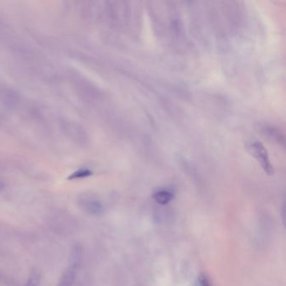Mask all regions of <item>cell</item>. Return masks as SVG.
Wrapping results in <instances>:
<instances>
[{
  "mask_svg": "<svg viewBox=\"0 0 286 286\" xmlns=\"http://www.w3.org/2000/svg\"><path fill=\"white\" fill-rule=\"evenodd\" d=\"M248 150L250 151L251 154L257 159L266 174L269 176L274 174V169L270 163L267 151L265 150V146H263L262 144L258 141H253L248 146Z\"/></svg>",
  "mask_w": 286,
  "mask_h": 286,
  "instance_id": "1",
  "label": "cell"
},
{
  "mask_svg": "<svg viewBox=\"0 0 286 286\" xmlns=\"http://www.w3.org/2000/svg\"><path fill=\"white\" fill-rule=\"evenodd\" d=\"M76 270H77V259H72V262L70 267L66 270L62 275L59 286H72L76 278Z\"/></svg>",
  "mask_w": 286,
  "mask_h": 286,
  "instance_id": "2",
  "label": "cell"
},
{
  "mask_svg": "<svg viewBox=\"0 0 286 286\" xmlns=\"http://www.w3.org/2000/svg\"><path fill=\"white\" fill-rule=\"evenodd\" d=\"M174 197V195L170 191L167 190H160L154 194V199L156 201V203L161 205H166L172 201Z\"/></svg>",
  "mask_w": 286,
  "mask_h": 286,
  "instance_id": "3",
  "label": "cell"
},
{
  "mask_svg": "<svg viewBox=\"0 0 286 286\" xmlns=\"http://www.w3.org/2000/svg\"><path fill=\"white\" fill-rule=\"evenodd\" d=\"M92 171L90 169H81L76 170L74 173H72L68 179L69 180H74V179H80V178H85V177H90L92 176Z\"/></svg>",
  "mask_w": 286,
  "mask_h": 286,
  "instance_id": "4",
  "label": "cell"
},
{
  "mask_svg": "<svg viewBox=\"0 0 286 286\" xmlns=\"http://www.w3.org/2000/svg\"><path fill=\"white\" fill-rule=\"evenodd\" d=\"M193 286H210L208 279L204 275H200Z\"/></svg>",
  "mask_w": 286,
  "mask_h": 286,
  "instance_id": "5",
  "label": "cell"
},
{
  "mask_svg": "<svg viewBox=\"0 0 286 286\" xmlns=\"http://www.w3.org/2000/svg\"><path fill=\"white\" fill-rule=\"evenodd\" d=\"M25 286H37V282H36V279H30L28 283L25 284Z\"/></svg>",
  "mask_w": 286,
  "mask_h": 286,
  "instance_id": "6",
  "label": "cell"
}]
</instances>
